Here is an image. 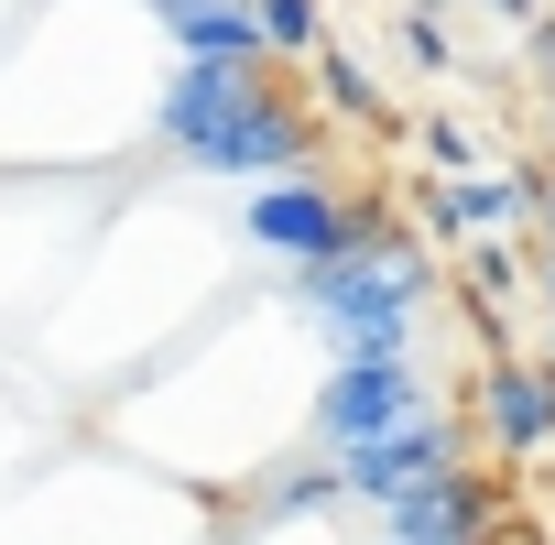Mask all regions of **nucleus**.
I'll list each match as a JSON object with an SVG mask.
<instances>
[{
  "mask_svg": "<svg viewBox=\"0 0 555 545\" xmlns=\"http://www.w3.org/2000/svg\"><path fill=\"white\" fill-rule=\"evenodd\" d=\"M153 12H175V0H153Z\"/></svg>",
  "mask_w": 555,
  "mask_h": 545,
  "instance_id": "nucleus-18",
  "label": "nucleus"
},
{
  "mask_svg": "<svg viewBox=\"0 0 555 545\" xmlns=\"http://www.w3.org/2000/svg\"><path fill=\"white\" fill-rule=\"evenodd\" d=\"M392 45H403V66H414V77H457V45H447V23H436V12H414V0H403Z\"/></svg>",
  "mask_w": 555,
  "mask_h": 545,
  "instance_id": "nucleus-10",
  "label": "nucleus"
},
{
  "mask_svg": "<svg viewBox=\"0 0 555 545\" xmlns=\"http://www.w3.org/2000/svg\"><path fill=\"white\" fill-rule=\"evenodd\" d=\"M295 295H306L327 328H360V317H414V306L436 295V251H425L414 229H392V240H360L349 262H306V272H295Z\"/></svg>",
  "mask_w": 555,
  "mask_h": 545,
  "instance_id": "nucleus-2",
  "label": "nucleus"
},
{
  "mask_svg": "<svg viewBox=\"0 0 555 545\" xmlns=\"http://www.w3.org/2000/svg\"><path fill=\"white\" fill-rule=\"evenodd\" d=\"M544 295H555V251H544Z\"/></svg>",
  "mask_w": 555,
  "mask_h": 545,
  "instance_id": "nucleus-17",
  "label": "nucleus"
},
{
  "mask_svg": "<svg viewBox=\"0 0 555 545\" xmlns=\"http://www.w3.org/2000/svg\"><path fill=\"white\" fill-rule=\"evenodd\" d=\"M501 534V480L490 469H447L382 502V545H490Z\"/></svg>",
  "mask_w": 555,
  "mask_h": 545,
  "instance_id": "nucleus-5",
  "label": "nucleus"
},
{
  "mask_svg": "<svg viewBox=\"0 0 555 545\" xmlns=\"http://www.w3.org/2000/svg\"><path fill=\"white\" fill-rule=\"evenodd\" d=\"M414 142H425V164H436V175H447V186H457V175H468V164H479V142H468V131H457V121H425V131H414Z\"/></svg>",
  "mask_w": 555,
  "mask_h": 545,
  "instance_id": "nucleus-13",
  "label": "nucleus"
},
{
  "mask_svg": "<svg viewBox=\"0 0 555 545\" xmlns=\"http://www.w3.org/2000/svg\"><path fill=\"white\" fill-rule=\"evenodd\" d=\"M306 66H317V88H327V110H349V121H371V131H392V110H382V88H371V66H360L349 45H317Z\"/></svg>",
  "mask_w": 555,
  "mask_h": 545,
  "instance_id": "nucleus-9",
  "label": "nucleus"
},
{
  "mask_svg": "<svg viewBox=\"0 0 555 545\" xmlns=\"http://www.w3.org/2000/svg\"><path fill=\"white\" fill-rule=\"evenodd\" d=\"M544 360H555V350H544Z\"/></svg>",
  "mask_w": 555,
  "mask_h": 545,
  "instance_id": "nucleus-19",
  "label": "nucleus"
},
{
  "mask_svg": "<svg viewBox=\"0 0 555 545\" xmlns=\"http://www.w3.org/2000/svg\"><path fill=\"white\" fill-rule=\"evenodd\" d=\"M544 251H555V186H544Z\"/></svg>",
  "mask_w": 555,
  "mask_h": 545,
  "instance_id": "nucleus-16",
  "label": "nucleus"
},
{
  "mask_svg": "<svg viewBox=\"0 0 555 545\" xmlns=\"http://www.w3.org/2000/svg\"><path fill=\"white\" fill-rule=\"evenodd\" d=\"M153 131L185 164H207V175H306L317 164L306 99L272 66H218V55H185L175 66V88L153 99Z\"/></svg>",
  "mask_w": 555,
  "mask_h": 545,
  "instance_id": "nucleus-1",
  "label": "nucleus"
},
{
  "mask_svg": "<svg viewBox=\"0 0 555 545\" xmlns=\"http://www.w3.org/2000/svg\"><path fill=\"white\" fill-rule=\"evenodd\" d=\"M272 23V55H317V0H261Z\"/></svg>",
  "mask_w": 555,
  "mask_h": 545,
  "instance_id": "nucleus-12",
  "label": "nucleus"
},
{
  "mask_svg": "<svg viewBox=\"0 0 555 545\" xmlns=\"http://www.w3.org/2000/svg\"><path fill=\"white\" fill-rule=\"evenodd\" d=\"M479 436L501 447V458H544L555 447V360H490L479 371Z\"/></svg>",
  "mask_w": 555,
  "mask_h": 545,
  "instance_id": "nucleus-7",
  "label": "nucleus"
},
{
  "mask_svg": "<svg viewBox=\"0 0 555 545\" xmlns=\"http://www.w3.org/2000/svg\"><path fill=\"white\" fill-rule=\"evenodd\" d=\"M522 284V251L512 240H468V295H512Z\"/></svg>",
  "mask_w": 555,
  "mask_h": 545,
  "instance_id": "nucleus-11",
  "label": "nucleus"
},
{
  "mask_svg": "<svg viewBox=\"0 0 555 545\" xmlns=\"http://www.w3.org/2000/svg\"><path fill=\"white\" fill-rule=\"evenodd\" d=\"M414 415H436L414 360H338L327 393H317V447H327V458H360V447L403 436Z\"/></svg>",
  "mask_w": 555,
  "mask_h": 545,
  "instance_id": "nucleus-4",
  "label": "nucleus"
},
{
  "mask_svg": "<svg viewBox=\"0 0 555 545\" xmlns=\"http://www.w3.org/2000/svg\"><path fill=\"white\" fill-rule=\"evenodd\" d=\"M240 229H250L261 251H284V262L306 272V262H349L360 240H392V207H382V197H338V186L295 175V186H261Z\"/></svg>",
  "mask_w": 555,
  "mask_h": 545,
  "instance_id": "nucleus-3",
  "label": "nucleus"
},
{
  "mask_svg": "<svg viewBox=\"0 0 555 545\" xmlns=\"http://www.w3.org/2000/svg\"><path fill=\"white\" fill-rule=\"evenodd\" d=\"M479 12H501V23H522V34H533V23H544V0H479Z\"/></svg>",
  "mask_w": 555,
  "mask_h": 545,
  "instance_id": "nucleus-15",
  "label": "nucleus"
},
{
  "mask_svg": "<svg viewBox=\"0 0 555 545\" xmlns=\"http://www.w3.org/2000/svg\"><path fill=\"white\" fill-rule=\"evenodd\" d=\"M533 77H544V88H555V12H544V23H533Z\"/></svg>",
  "mask_w": 555,
  "mask_h": 545,
  "instance_id": "nucleus-14",
  "label": "nucleus"
},
{
  "mask_svg": "<svg viewBox=\"0 0 555 545\" xmlns=\"http://www.w3.org/2000/svg\"><path fill=\"white\" fill-rule=\"evenodd\" d=\"M447 469H468V426H457V415H414L403 436H382V447L338 458L349 502H392V491H414V480H447Z\"/></svg>",
  "mask_w": 555,
  "mask_h": 545,
  "instance_id": "nucleus-6",
  "label": "nucleus"
},
{
  "mask_svg": "<svg viewBox=\"0 0 555 545\" xmlns=\"http://www.w3.org/2000/svg\"><path fill=\"white\" fill-rule=\"evenodd\" d=\"M175 45L185 55H218V66H272V23H261V0H175Z\"/></svg>",
  "mask_w": 555,
  "mask_h": 545,
  "instance_id": "nucleus-8",
  "label": "nucleus"
}]
</instances>
